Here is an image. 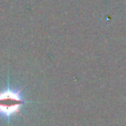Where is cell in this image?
<instances>
[{
    "label": "cell",
    "instance_id": "1",
    "mask_svg": "<svg viewBox=\"0 0 126 126\" xmlns=\"http://www.w3.org/2000/svg\"><path fill=\"white\" fill-rule=\"evenodd\" d=\"M23 98L20 90L6 88L0 93V117L10 118L14 114L20 111Z\"/></svg>",
    "mask_w": 126,
    "mask_h": 126
}]
</instances>
